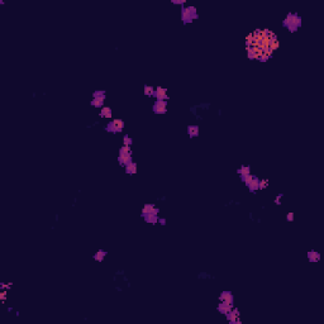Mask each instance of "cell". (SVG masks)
Wrapping results in <instances>:
<instances>
[{"label": "cell", "instance_id": "603a6c76", "mask_svg": "<svg viewBox=\"0 0 324 324\" xmlns=\"http://www.w3.org/2000/svg\"><path fill=\"white\" fill-rule=\"evenodd\" d=\"M122 153H129V155H132L130 146H123V147H120V150H119V155H122Z\"/></svg>", "mask_w": 324, "mask_h": 324}, {"label": "cell", "instance_id": "ac0fdd59", "mask_svg": "<svg viewBox=\"0 0 324 324\" xmlns=\"http://www.w3.org/2000/svg\"><path fill=\"white\" fill-rule=\"evenodd\" d=\"M100 117H103V118H112V109H110L109 106H104V108H101Z\"/></svg>", "mask_w": 324, "mask_h": 324}, {"label": "cell", "instance_id": "5bb4252c", "mask_svg": "<svg viewBox=\"0 0 324 324\" xmlns=\"http://www.w3.org/2000/svg\"><path fill=\"white\" fill-rule=\"evenodd\" d=\"M144 220L147 223H151V224H156L158 222V218H157V214H153V213H150V214H147L144 215Z\"/></svg>", "mask_w": 324, "mask_h": 324}, {"label": "cell", "instance_id": "8992f818", "mask_svg": "<svg viewBox=\"0 0 324 324\" xmlns=\"http://www.w3.org/2000/svg\"><path fill=\"white\" fill-rule=\"evenodd\" d=\"M227 318L232 324H239L241 323V320H239V310L233 306V309L227 314Z\"/></svg>", "mask_w": 324, "mask_h": 324}, {"label": "cell", "instance_id": "3957f363", "mask_svg": "<svg viewBox=\"0 0 324 324\" xmlns=\"http://www.w3.org/2000/svg\"><path fill=\"white\" fill-rule=\"evenodd\" d=\"M198 18V13L194 6H189V8H182L181 10V19L184 23H191L194 19Z\"/></svg>", "mask_w": 324, "mask_h": 324}, {"label": "cell", "instance_id": "83f0119b", "mask_svg": "<svg viewBox=\"0 0 324 324\" xmlns=\"http://www.w3.org/2000/svg\"><path fill=\"white\" fill-rule=\"evenodd\" d=\"M286 219H288L289 222H292V220H294V213H289L288 217H286Z\"/></svg>", "mask_w": 324, "mask_h": 324}, {"label": "cell", "instance_id": "44dd1931", "mask_svg": "<svg viewBox=\"0 0 324 324\" xmlns=\"http://www.w3.org/2000/svg\"><path fill=\"white\" fill-rule=\"evenodd\" d=\"M237 172L241 175V176H243V175H248V173H251V167L249 166H242Z\"/></svg>", "mask_w": 324, "mask_h": 324}, {"label": "cell", "instance_id": "4316f807", "mask_svg": "<svg viewBox=\"0 0 324 324\" xmlns=\"http://www.w3.org/2000/svg\"><path fill=\"white\" fill-rule=\"evenodd\" d=\"M172 4H176V5H184L185 4V0H171Z\"/></svg>", "mask_w": 324, "mask_h": 324}, {"label": "cell", "instance_id": "5b68a950", "mask_svg": "<svg viewBox=\"0 0 324 324\" xmlns=\"http://www.w3.org/2000/svg\"><path fill=\"white\" fill-rule=\"evenodd\" d=\"M166 108H167V101L165 100H156L153 105V112L156 114H165L166 113Z\"/></svg>", "mask_w": 324, "mask_h": 324}, {"label": "cell", "instance_id": "7c38bea8", "mask_svg": "<svg viewBox=\"0 0 324 324\" xmlns=\"http://www.w3.org/2000/svg\"><path fill=\"white\" fill-rule=\"evenodd\" d=\"M248 187H249V191H252V193H254V191L260 190V179H258L257 176H254V177H253V180L249 182Z\"/></svg>", "mask_w": 324, "mask_h": 324}, {"label": "cell", "instance_id": "7a4b0ae2", "mask_svg": "<svg viewBox=\"0 0 324 324\" xmlns=\"http://www.w3.org/2000/svg\"><path fill=\"white\" fill-rule=\"evenodd\" d=\"M282 25L286 27V28H288L290 32H296L299 27L301 25V18H300L298 14H292V13H289L288 17L284 19Z\"/></svg>", "mask_w": 324, "mask_h": 324}, {"label": "cell", "instance_id": "484cf974", "mask_svg": "<svg viewBox=\"0 0 324 324\" xmlns=\"http://www.w3.org/2000/svg\"><path fill=\"white\" fill-rule=\"evenodd\" d=\"M99 96H105V91L104 90H98L94 92V98H99Z\"/></svg>", "mask_w": 324, "mask_h": 324}, {"label": "cell", "instance_id": "f546056e", "mask_svg": "<svg viewBox=\"0 0 324 324\" xmlns=\"http://www.w3.org/2000/svg\"><path fill=\"white\" fill-rule=\"evenodd\" d=\"M0 299H2V300H5V299H6V292H5V291L0 292Z\"/></svg>", "mask_w": 324, "mask_h": 324}, {"label": "cell", "instance_id": "4dcf8cb0", "mask_svg": "<svg viewBox=\"0 0 324 324\" xmlns=\"http://www.w3.org/2000/svg\"><path fill=\"white\" fill-rule=\"evenodd\" d=\"M158 222H160V223H161L162 225H165V224H166V219H165V218H162V219H158Z\"/></svg>", "mask_w": 324, "mask_h": 324}, {"label": "cell", "instance_id": "d4e9b609", "mask_svg": "<svg viewBox=\"0 0 324 324\" xmlns=\"http://www.w3.org/2000/svg\"><path fill=\"white\" fill-rule=\"evenodd\" d=\"M123 142H124V146H130V144L133 143V139H132L129 136H124Z\"/></svg>", "mask_w": 324, "mask_h": 324}, {"label": "cell", "instance_id": "30bf717a", "mask_svg": "<svg viewBox=\"0 0 324 324\" xmlns=\"http://www.w3.org/2000/svg\"><path fill=\"white\" fill-rule=\"evenodd\" d=\"M118 162H119V165H124V166H127L128 164L133 162V161H132V155H129V153H122V155H119V157H118Z\"/></svg>", "mask_w": 324, "mask_h": 324}, {"label": "cell", "instance_id": "ba28073f", "mask_svg": "<svg viewBox=\"0 0 324 324\" xmlns=\"http://www.w3.org/2000/svg\"><path fill=\"white\" fill-rule=\"evenodd\" d=\"M153 96H156L157 100H167V99H168V96H167V90L164 89V87H161V86H158V87L156 89V91H155V95H153Z\"/></svg>", "mask_w": 324, "mask_h": 324}, {"label": "cell", "instance_id": "e0dca14e", "mask_svg": "<svg viewBox=\"0 0 324 324\" xmlns=\"http://www.w3.org/2000/svg\"><path fill=\"white\" fill-rule=\"evenodd\" d=\"M126 172L129 173V175H134L137 173V164H134V162H130L126 166Z\"/></svg>", "mask_w": 324, "mask_h": 324}, {"label": "cell", "instance_id": "4fadbf2b", "mask_svg": "<svg viewBox=\"0 0 324 324\" xmlns=\"http://www.w3.org/2000/svg\"><path fill=\"white\" fill-rule=\"evenodd\" d=\"M308 258L310 262H319L320 261V253L315 252V251H310L308 253Z\"/></svg>", "mask_w": 324, "mask_h": 324}, {"label": "cell", "instance_id": "6da1fadb", "mask_svg": "<svg viewBox=\"0 0 324 324\" xmlns=\"http://www.w3.org/2000/svg\"><path fill=\"white\" fill-rule=\"evenodd\" d=\"M279 47V40L274 32L268 29H256L246 39V49L249 58L266 62Z\"/></svg>", "mask_w": 324, "mask_h": 324}, {"label": "cell", "instance_id": "277c9868", "mask_svg": "<svg viewBox=\"0 0 324 324\" xmlns=\"http://www.w3.org/2000/svg\"><path fill=\"white\" fill-rule=\"evenodd\" d=\"M124 128V122L122 119H114L106 126V130L110 133H119Z\"/></svg>", "mask_w": 324, "mask_h": 324}, {"label": "cell", "instance_id": "2e32d148", "mask_svg": "<svg viewBox=\"0 0 324 324\" xmlns=\"http://www.w3.org/2000/svg\"><path fill=\"white\" fill-rule=\"evenodd\" d=\"M104 100H105V96H99V98H92V100H91V105L92 106H95V108H100V106H103V104H104Z\"/></svg>", "mask_w": 324, "mask_h": 324}, {"label": "cell", "instance_id": "9c48e42d", "mask_svg": "<svg viewBox=\"0 0 324 324\" xmlns=\"http://www.w3.org/2000/svg\"><path fill=\"white\" fill-rule=\"evenodd\" d=\"M233 309V304H228V303H223L220 301V304L218 305V312L222 313V314H228L231 310Z\"/></svg>", "mask_w": 324, "mask_h": 324}, {"label": "cell", "instance_id": "8fae6325", "mask_svg": "<svg viewBox=\"0 0 324 324\" xmlns=\"http://www.w3.org/2000/svg\"><path fill=\"white\" fill-rule=\"evenodd\" d=\"M160 210H158V208H156L153 204H146L144 207H143V209H142V215L144 217V215H147V214H150V213H153V214H157Z\"/></svg>", "mask_w": 324, "mask_h": 324}, {"label": "cell", "instance_id": "d6986e66", "mask_svg": "<svg viewBox=\"0 0 324 324\" xmlns=\"http://www.w3.org/2000/svg\"><path fill=\"white\" fill-rule=\"evenodd\" d=\"M105 256H106V252H105V251H98L95 254H94V260L98 261V262H101V261H104Z\"/></svg>", "mask_w": 324, "mask_h": 324}, {"label": "cell", "instance_id": "9a60e30c", "mask_svg": "<svg viewBox=\"0 0 324 324\" xmlns=\"http://www.w3.org/2000/svg\"><path fill=\"white\" fill-rule=\"evenodd\" d=\"M187 133H189V136H190L191 138L193 137H198L199 136V127L198 126H189L187 127Z\"/></svg>", "mask_w": 324, "mask_h": 324}, {"label": "cell", "instance_id": "7402d4cb", "mask_svg": "<svg viewBox=\"0 0 324 324\" xmlns=\"http://www.w3.org/2000/svg\"><path fill=\"white\" fill-rule=\"evenodd\" d=\"M144 94H146L147 96H153V95H155V89H153V86L146 85V86H144Z\"/></svg>", "mask_w": 324, "mask_h": 324}, {"label": "cell", "instance_id": "cb8c5ba5", "mask_svg": "<svg viewBox=\"0 0 324 324\" xmlns=\"http://www.w3.org/2000/svg\"><path fill=\"white\" fill-rule=\"evenodd\" d=\"M268 186V180L265 179V180H260V190H263Z\"/></svg>", "mask_w": 324, "mask_h": 324}, {"label": "cell", "instance_id": "f1b7e54d", "mask_svg": "<svg viewBox=\"0 0 324 324\" xmlns=\"http://www.w3.org/2000/svg\"><path fill=\"white\" fill-rule=\"evenodd\" d=\"M282 198V194H280L277 198H276V200H275V202H276V205H280L281 204V201H280V199Z\"/></svg>", "mask_w": 324, "mask_h": 324}, {"label": "cell", "instance_id": "52a82bcc", "mask_svg": "<svg viewBox=\"0 0 324 324\" xmlns=\"http://www.w3.org/2000/svg\"><path fill=\"white\" fill-rule=\"evenodd\" d=\"M233 294L231 291H223L220 292L219 295V301H223V303H228V304H233Z\"/></svg>", "mask_w": 324, "mask_h": 324}, {"label": "cell", "instance_id": "ffe728a7", "mask_svg": "<svg viewBox=\"0 0 324 324\" xmlns=\"http://www.w3.org/2000/svg\"><path fill=\"white\" fill-rule=\"evenodd\" d=\"M253 177H254V176H253L252 173H248V175H243V176H241L242 181L245 182V184H246L247 186H248V185H249V182H251V181L253 180Z\"/></svg>", "mask_w": 324, "mask_h": 324}]
</instances>
